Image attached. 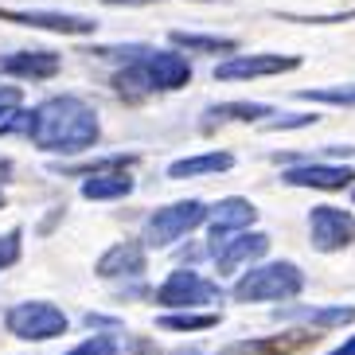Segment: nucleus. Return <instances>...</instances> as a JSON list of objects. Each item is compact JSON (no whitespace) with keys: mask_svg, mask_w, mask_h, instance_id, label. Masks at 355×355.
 Segmentation results:
<instances>
[{"mask_svg":"<svg viewBox=\"0 0 355 355\" xmlns=\"http://www.w3.org/2000/svg\"><path fill=\"white\" fill-rule=\"evenodd\" d=\"M219 324V313H168L160 316V328L168 332H207Z\"/></svg>","mask_w":355,"mask_h":355,"instance_id":"4be33fe9","label":"nucleus"},{"mask_svg":"<svg viewBox=\"0 0 355 355\" xmlns=\"http://www.w3.org/2000/svg\"><path fill=\"white\" fill-rule=\"evenodd\" d=\"M4 24H20V28H40L55 35H90L98 28L90 16H74V12H47V8H0Z\"/></svg>","mask_w":355,"mask_h":355,"instance_id":"0eeeda50","label":"nucleus"},{"mask_svg":"<svg viewBox=\"0 0 355 355\" xmlns=\"http://www.w3.org/2000/svg\"><path fill=\"white\" fill-rule=\"evenodd\" d=\"M141 71H145L153 94H157V90H180V86L191 83V63L180 51H153V47H148V51L141 55Z\"/></svg>","mask_w":355,"mask_h":355,"instance_id":"1a4fd4ad","label":"nucleus"},{"mask_svg":"<svg viewBox=\"0 0 355 355\" xmlns=\"http://www.w3.org/2000/svg\"><path fill=\"white\" fill-rule=\"evenodd\" d=\"M309 239L320 254L344 250L355 242V215L344 207H313L309 211Z\"/></svg>","mask_w":355,"mask_h":355,"instance_id":"423d86ee","label":"nucleus"},{"mask_svg":"<svg viewBox=\"0 0 355 355\" xmlns=\"http://www.w3.org/2000/svg\"><path fill=\"white\" fill-rule=\"evenodd\" d=\"M133 191V180L125 172H94L90 180H83L86 199H125Z\"/></svg>","mask_w":355,"mask_h":355,"instance_id":"f3484780","label":"nucleus"},{"mask_svg":"<svg viewBox=\"0 0 355 355\" xmlns=\"http://www.w3.org/2000/svg\"><path fill=\"white\" fill-rule=\"evenodd\" d=\"M28 137L32 145L43 153H86L98 145L102 137V121L98 110L78 94H55L47 102H40L35 110H28Z\"/></svg>","mask_w":355,"mask_h":355,"instance_id":"f257e3e1","label":"nucleus"},{"mask_svg":"<svg viewBox=\"0 0 355 355\" xmlns=\"http://www.w3.org/2000/svg\"><path fill=\"white\" fill-rule=\"evenodd\" d=\"M289 188H316V191H344L355 180V168H340V164H301L285 172Z\"/></svg>","mask_w":355,"mask_h":355,"instance_id":"9d476101","label":"nucleus"},{"mask_svg":"<svg viewBox=\"0 0 355 355\" xmlns=\"http://www.w3.org/2000/svg\"><path fill=\"white\" fill-rule=\"evenodd\" d=\"M8 133H28V110L20 105L16 86H0V137Z\"/></svg>","mask_w":355,"mask_h":355,"instance_id":"6ab92c4d","label":"nucleus"},{"mask_svg":"<svg viewBox=\"0 0 355 355\" xmlns=\"http://www.w3.org/2000/svg\"><path fill=\"white\" fill-rule=\"evenodd\" d=\"M59 67H63V59L55 51H16V55H4L0 59V71L4 74H12V78H32V83L55 78Z\"/></svg>","mask_w":355,"mask_h":355,"instance_id":"4468645a","label":"nucleus"},{"mask_svg":"<svg viewBox=\"0 0 355 355\" xmlns=\"http://www.w3.org/2000/svg\"><path fill=\"white\" fill-rule=\"evenodd\" d=\"M277 316H301L313 328H344V324L355 320V309H344V304H336V309H293V313H277Z\"/></svg>","mask_w":355,"mask_h":355,"instance_id":"412c9836","label":"nucleus"},{"mask_svg":"<svg viewBox=\"0 0 355 355\" xmlns=\"http://www.w3.org/2000/svg\"><path fill=\"white\" fill-rule=\"evenodd\" d=\"M0 207H4V196H0Z\"/></svg>","mask_w":355,"mask_h":355,"instance_id":"7c9ffc66","label":"nucleus"},{"mask_svg":"<svg viewBox=\"0 0 355 355\" xmlns=\"http://www.w3.org/2000/svg\"><path fill=\"white\" fill-rule=\"evenodd\" d=\"M273 110L266 102H223V105H211L207 110V121L203 129H211L215 121H258V117H270Z\"/></svg>","mask_w":355,"mask_h":355,"instance_id":"a211bd4d","label":"nucleus"},{"mask_svg":"<svg viewBox=\"0 0 355 355\" xmlns=\"http://www.w3.org/2000/svg\"><path fill=\"white\" fill-rule=\"evenodd\" d=\"M304 125H316V114H285V117L266 121V129H270V133H277V129H304Z\"/></svg>","mask_w":355,"mask_h":355,"instance_id":"a878e982","label":"nucleus"},{"mask_svg":"<svg viewBox=\"0 0 355 355\" xmlns=\"http://www.w3.org/2000/svg\"><path fill=\"white\" fill-rule=\"evenodd\" d=\"M176 47H188V51H203V55H234L239 51V40L230 35H199V32H172Z\"/></svg>","mask_w":355,"mask_h":355,"instance_id":"aec40b11","label":"nucleus"},{"mask_svg":"<svg viewBox=\"0 0 355 355\" xmlns=\"http://www.w3.org/2000/svg\"><path fill=\"white\" fill-rule=\"evenodd\" d=\"M4 324L20 340H55V336L67 332V313L47 301H24L4 313Z\"/></svg>","mask_w":355,"mask_h":355,"instance_id":"20e7f679","label":"nucleus"},{"mask_svg":"<svg viewBox=\"0 0 355 355\" xmlns=\"http://www.w3.org/2000/svg\"><path fill=\"white\" fill-rule=\"evenodd\" d=\"M266 250H270V239H266L261 230H254V234H234V239H219L215 242V270L234 273L242 261L261 258Z\"/></svg>","mask_w":355,"mask_h":355,"instance_id":"9b49d317","label":"nucleus"},{"mask_svg":"<svg viewBox=\"0 0 355 355\" xmlns=\"http://www.w3.org/2000/svg\"><path fill=\"white\" fill-rule=\"evenodd\" d=\"M67 355H117V344L110 340V336H90L86 344H78L74 352H67Z\"/></svg>","mask_w":355,"mask_h":355,"instance_id":"393cba45","label":"nucleus"},{"mask_svg":"<svg viewBox=\"0 0 355 355\" xmlns=\"http://www.w3.org/2000/svg\"><path fill=\"white\" fill-rule=\"evenodd\" d=\"M105 8H145V4H160V0H102ZM203 4H211V0H203Z\"/></svg>","mask_w":355,"mask_h":355,"instance_id":"bb28decb","label":"nucleus"},{"mask_svg":"<svg viewBox=\"0 0 355 355\" xmlns=\"http://www.w3.org/2000/svg\"><path fill=\"white\" fill-rule=\"evenodd\" d=\"M219 301L223 289L196 270L168 273V282L157 289V304H164V309H196V304H219Z\"/></svg>","mask_w":355,"mask_h":355,"instance_id":"39448f33","label":"nucleus"},{"mask_svg":"<svg viewBox=\"0 0 355 355\" xmlns=\"http://www.w3.org/2000/svg\"><path fill=\"white\" fill-rule=\"evenodd\" d=\"M304 102H324V105H355V83L347 86H316V90H301Z\"/></svg>","mask_w":355,"mask_h":355,"instance_id":"5701e85b","label":"nucleus"},{"mask_svg":"<svg viewBox=\"0 0 355 355\" xmlns=\"http://www.w3.org/2000/svg\"><path fill=\"white\" fill-rule=\"evenodd\" d=\"M199 223H207V207L199 199H180V203H168L160 207L153 219L145 223V246H168V242L184 239L188 230H196Z\"/></svg>","mask_w":355,"mask_h":355,"instance_id":"7ed1b4c3","label":"nucleus"},{"mask_svg":"<svg viewBox=\"0 0 355 355\" xmlns=\"http://www.w3.org/2000/svg\"><path fill=\"white\" fill-rule=\"evenodd\" d=\"M207 219H211V242H219V239H227V234H234V230L250 227V223L258 219V207H254L250 199L230 196V199H219V203L207 211Z\"/></svg>","mask_w":355,"mask_h":355,"instance_id":"f8f14e48","label":"nucleus"},{"mask_svg":"<svg viewBox=\"0 0 355 355\" xmlns=\"http://www.w3.org/2000/svg\"><path fill=\"white\" fill-rule=\"evenodd\" d=\"M328 355H355V336H347L344 344L336 347V352H328Z\"/></svg>","mask_w":355,"mask_h":355,"instance_id":"cd10ccee","label":"nucleus"},{"mask_svg":"<svg viewBox=\"0 0 355 355\" xmlns=\"http://www.w3.org/2000/svg\"><path fill=\"white\" fill-rule=\"evenodd\" d=\"M12 176V164H8V160H4V157H0V184H4V180H8Z\"/></svg>","mask_w":355,"mask_h":355,"instance_id":"c756f323","label":"nucleus"},{"mask_svg":"<svg viewBox=\"0 0 355 355\" xmlns=\"http://www.w3.org/2000/svg\"><path fill=\"white\" fill-rule=\"evenodd\" d=\"M320 336L309 332V328H297V332H282L270 336V340H246V344H234V355H301L304 347H313Z\"/></svg>","mask_w":355,"mask_h":355,"instance_id":"2eb2a0df","label":"nucleus"},{"mask_svg":"<svg viewBox=\"0 0 355 355\" xmlns=\"http://www.w3.org/2000/svg\"><path fill=\"white\" fill-rule=\"evenodd\" d=\"M98 277H141L145 273V246L133 239L117 242V246H110V250L98 258Z\"/></svg>","mask_w":355,"mask_h":355,"instance_id":"ddd939ff","label":"nucleus"},{"mask_svg":"<svg viewBox=\"0 0 355 355\" xmlns=\"http://www.w3.org/2000/svg\"><path fill=\"white\" fill-rule=\"evenodd\" d=\"M304 289V273L293 261H270L258 270L242 273L234 285V301L250 304V301H289Z\"/></svg>","mask_w":355,"mask_h":355,"instance_id":"f03ea898","label":"nucleus"},{"mask_svg":"<svg viewBox=\"0 0 355 355\" xmlns=\"http://www.w3.org/2000/svg\"><path fill=\"white\" fill-rule=\"evenodd\" d=\"M277 20H289V24H347V20H355V8H347V12H324V16H304V12H277Z\"/></svg>","mask_w":355,"mask_h":355,"instance_id":"b1692460","label":"nucleus"},{"mask_svg":"<svg viewBox=\"0 0 355 355\" xmlns=\"http://www.w3.org/2000/svg\"><path fill=\"white\" fill-rule=\"evenodd\" d=\"M133 355H160L157 347H148V344H141V340H133Z\"/></svg>","mask_w":355,"mask_h":355,"instance_id":"c85d7f7f","label":"nucleus"},{"mask_svg":"<svg viewBox=\"0 0 355 355\" xmlns=\"http://www.w3.org/2000/svg\"><path fill=\"white\" fill-rule=\"evenodd\" d=\"M301 59L297 55H234L227 63L215 67V78L219 83H239V78H273V74H285V71H297Z\"/></svg>","mask_w":355,"mask_h":355,"instance_id":"6e6552de","label":"nucleus"},{"mask_svg":"<svg viewBox=\"0 0 355 355\" xmlns=\"http://www.w3.org/2000/svg\"><path fill=\"white\" fill-rule=\"evenodd\" d=\"M227 168H234L230 153H199V157H184L176 164H168V176L191 180V176H207V172H227Z\"/></svg>","mask_w":355,"mask_h":355,"instance_id":"dca6fc26","label":"nucleus"}]
</instances>
